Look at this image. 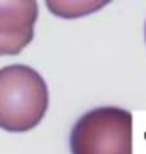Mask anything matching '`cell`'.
Segmentation results:
<instances>
[{
	"mask_svg": "<svg viewBox=\"0 0 146 154\" xmlns=\"http://www.w3.org/2000/svg\"><path fill=\"white\" fill-rule=\"evenodd\" d=\"M109 2H48V9L58 17L75 19L102 9Z\"/></svg>",
	"mask_w": 146,
	"mask_h": 154,
	"instance_id": "4",
	"label": "cell"
},
{
	"mask_svg": "<svg viewBox=\"0 0 146 154\" xmlns=\"http://www.w3.org/2000/svg\"><path fill=\"white\" fill-rule=\"evenodd\" d=\"M144 41H146V24H144Z\"/></svg>",
	"mask_w": 146,
	"mask_h": 154,
	"instance_id": "5",
	"label": "cell"
},
{
	"mask_svg": "<svg viewBox=\"0 0 146 154\" xmlns=\"http://www.w3.org/2000/svg\"><path fill=\"white\" fill-rule=\"evenodd\" d=\"M36 2H0V56H14L34 39Z\"/></svg>",
	"mask_w": 146,
	"mask_h": 154,
	"instance_id": "3",
	"label": "cell"
},
{
	"mask_svg": "<svg viewBox=\"0 0 146 154\" xmlns=\"http://www.w3.org/2000/svg\"><path fill=\"white\" fill-rule=\"evenodd\" d=\"M49 91L44 78L27 64L0 68V127L9 132L31 131L44 119Z\"/></svg>",
	"mask_w": 146,
	"mask_h": 154,
	"instance_id": "1",
	"label": "cell"
},
{
	"mask_svg": "<svg viewBox=\"0 0 146 154\" xmlns=\"http://www.w3.org/2000/svg\"><path fill=\"white\" fill-rule=\"evenodd\" d=\"M71 154H132V113L99 107L78 119L70 134Z\"/></svg>",
	"mask_w": 146,
	"mask_h": 154,
	"instance_id": "2",
	"label": "cell"
}]
</instances>
